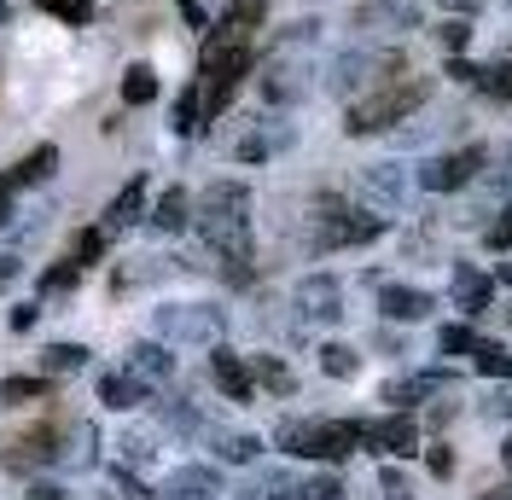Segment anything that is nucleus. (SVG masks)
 <instances>
[{"instance_id":"f257e3e1","label":"nucleus","mask_w":512,"mask_h":500,"mask_svg":"<svg viewBox=\"0 0 512 500\" xmlns=\"http://www.w3.org/2000/svg\"><path fill=\"white\" fill-rule=\"evenodd\" d=\"M251 187L245 181H210V187L192 198V227L204 250L227 268V280H251L256 268V216H251Z\"/></svg>"},{"instance_id":"f03ea898","label":"nucleus","mask_w":512,"mask_h":500,"mask_svg":"<svg viewBox=\"0 0 512 500\" xmlns=\"http://www.w3.org/2000/svg\"><path fill=\"white\" fill-rule=\"evenodd\" d=\"M431 94H437V76H396V82H379L373 94H361L344 111V134H355V140H367V134H396L402 123H414L419 111L431 105Z\"/></svg>"},{"instance_id":"7ed1b4c3","label":"nucleus","mask_w":512,"mask_h":500,"mask_svg":"<svg viewBox=\"0 0 512 500\" xmlns=\"http://www.w3.org/2000/svg\"><path fill=\"white\" fill-rule=\"evenodd\" d=\"M303 221H309V250H315V256H326V250H361L390 227V216L355 204L344 192H315Z\"/></svg>"},{"instance_id":"20e7f679","label":"nucleus","mask_w":512,"mask_h":500,"mask_svg":"<svg viewBox=\"0 0 512 500\" xmlns=\"http://www.w3.org/2000/svg\"><path fill=\"white\" fill-rule=\"evenodd\" d=\"M396 76H408V59H402V47H384V41H355L326 64V88L344 105H355L361 94H373L379 82H396Z\"/></svg>"},{"instance_id":"39448f33","label":"nucleus","mask_w":512,"mask_h":500,"mask_svg":"<svg viewBox=\"0 0 512 500\" xmlns=\"http://www.w3.org/2000/svg\"><path fill=\"white\" fill-rule=\"evenodd\" d=\"M274 442L297 454V460H320V466H338L361 448V419H280Z\"/></svg>"},{"instance_id":"423d86ee","label":"nucleus","mask_w":512,"mask_h":500,"mask_svg":"<svg viewBox=\"0 0 512 500\" xmlns=\"http://www.w3.org/2000/svg\"><path fill=\"white\" fill-rule=\"evenodd\" d=\"M152 338L169 349H216L227 344V309L216 303H169L152 314Z\"/></svg>"},{"instance_id":"0eeeda50","label":"nucleus","mask_w":512,"mask_h":500,"mask_svg":"<svg viewBox=\"0 0 512 500\" xmlns=\"http://www.w3.org/2000/svg\"><path fill=\"white\" fill-rule=\"evenodd\" d=\"M414 187H419L414 169H408V163H396V157L361 163V175H355V198H361L367 210H379V216H396V210H408Z\"/></svg>"},{"instance_id":"6e6552de","label":"nucleus","mask_w":512,"mask_h":500,"mask_svg":"<svg viewBox=\"0 0 512 500\" xmlns=\"http://www.w3.org/2000/svg\"><path fill=\"white\" fill-rule=\"evenodd\" d=\"M315 47H274L262 64V99L268 105H297L315 82Z\"/></svg>"},{"instance_id":"1a4fd4ad","label":"nucleus","mask_w":512,"mask_h":500,"mask_svg":"<svg viewBox=\"0 0 512 500\" xmlns=\"http://www.w3.org/2000/svg\"><path fill=\"white\" fill-rule=\"evenodd\" d=\"M489 169V146H460V152H443V157H425L414 169L419 192H466Z\"/></svg>"},{"instance_id":"9d476101","label":"nucleus","mask_w":512,"mask_h":500,"mask_svg":"<svg viewBox=\"0 0 512 500\" xmlns=\"http://www.w3.org/2000/svg\"><path fill=\"white\" fill-rule=\"evenodd\" d=\"M350 24L361 41H384V47H396L402 35H414L425 18H419V6H408V0H361L350 12Z\"/></svg>"},{"instance_id":"9b49d317","label":"nucleus","mask_w":512,"mask_h":500,"mask_svg":"<svg viewBox=\"0 0 512 500\" xmlns=\"http://www.w3.org/2000/svg\"><path fill=\"white\" fill-rule=\"evenodd\" d=\"M361 448L373 454H390V460H414L425 454V437H419V419L414 413H384V419H361Z\"/></svg>"},{"instance_id":"f8f14e48","label":"nucleus","mask_w":512,"mask_h":500,"mask_svg":"<svg viewBox=\"0 0 512 500\" xmlns=\"http://www.w3.org/2000/svg\"><path fill=\"white\" fill-rule=\"evenodd\" d=\"M59 448H64V425H35V431H18L0 448V466H12V471L59 466Z\"/></svg>"},{"instance_id":"ddd939ff","label":"nucleus","mask_w":512,"mask_h":500,"mask_svg":"<svg viewBox=\"0 0 512 500\" xmlns=\"http://www.w3.org/2000/svg\"><path fill=\"white\" fill-rule=\"evenodd\" d=\"M291 303H297V314L309 326H338L344 320V285L332 280V274H303L297 291H291Z\"/></svg>"},{"instance_id":"4468645a","label":"nucleus","mask_w":512,"mask_h":500,"mask_svg":"<svg viewBox=\"0 0 512 500\" xmlns=\"http://www.w3.org/2000/svg\"><path fill=\"white\" fill-rule=\"evenodd\" d=\"M460 384V373H448V367H425V373H402V378H390L379 396L390 407H402V413H414L419 402H431V396H448Z\"/></svg>"},{"instance_id":"2eb2a0df","label":"nucleus","mask_w":512,"mask_h":500,"mask_svg":"<svg viewBox=\"0 0 512 500\" xmlns=\"http://www.w3.org/2000/svg\"><path fill=\"white\" fill-rule=\"evenodd\" d=\"M297 146V123H286V117H256L245 134H239V146H233V157L239 163H268V157H280Z\"/></svg>"},{"instance_id":"dca6fc26","label":"nucleus","mask_w":512,"mask_h":500,"mask_svg":"<svg viewBox=\"0 0 512 500\" xmlns=\"http://www.w3.org/2000/svg\"><path fill=\"white\" fill-rule=\"evenodd\" d=\"M123 367L140 378L152 396H158V390H169V384H175V349L158 344V338H140V344H128V361H123Z\"/></svg>"},{"instance_id":"f3484780","label":"nucleus","mask_w":512,"mask_h":500,"mask_svg":"<svg viewBox=\"0 0 512 500\" xmlns=\"http://www.w3.org/2000/svg\"><path fill=\"white\" fill-rule=\"evenodd\" d=\"M210 378H216V390H222L227 402H251V396H256L251 361H245V355H233L227 344L210 349Z\"/></svg>"},{"instance_id":"a211bd4d","label":"nucleus","mask_w":512,"mask_h":500,"mask_svg":"<svg viewBox=\"0 0 512 500\" xmlns=\"http://www.w3.org/2000/svg\"><path fill=\"white\" fill-rule=\"evenodd\" d=\"M448 76H460L466 88H478L495 105H512V64H472V59H448Z\"/></svg>"},{"instance_id":"6ab92c4d","label":"nucleus","mask_w":512,"mask_h":500,"mask_svg":"<svg viewBox=\"0 0 512 500\" xmlns=\"http://www.w3.org/2000/svg\"><path fill=\"white\" fill-rule=\"evenodd\" d=\"M53 169H59V146H35V152H24L6 175H0V198H12V192L24 187H41V181H53Z\"/></svg>"},{"instance_id":"aec40b11","label":"nucleus","mask_w":512,"mask_h":500,"mask_svg":"<svg viewBox=\"0 0 512 500\" xmlns=\"http://www.w3.org/2000/svg\"><path fill=\"white\" fill-rule=\"evenodd\" d=\"M216 495H222L216 466H175L158 489V500H216Z\"/></svg>"},{"instance_id":"412c9836","label":"nucleus","mask_w":512,"mask_h":500,"mask_svg":"<svg viewBox=\"0 0 512 500\" xmlns=\"http://www.w3.org/2000/svg\"><path fill=\"white\" fill-rule=\"evenodd\" d=\"M373 291H379V314L384 320H402V326H414V320H425V314L437 309V303H431V291H419V285H373Z\"/></svg>"},{"instance_id":"4be33fe9","label":"nucleus","mask_w":512,"mask_h":500,"mask_svg":"<svg viewBox=\"0 0 512 500\" xmlns=\"http://www.w3.org/2000/svg\"><path fill=\"white\" fill-rule=\"evenodd\" d=\"M134 221H146V175H134V181H128L111 204H105V221H99V227L117 239V233H128V227H134Z\"/></svg>"},{"instance_id":"5701e85b","label":"nucleus","mask_w":512,"mask_h":500,"mask_svg":"<svg viewBox=\"0 0 512 500\" xmlns=\"http://www.w3.org/2000/svg\"><path fill=\"white\" fill-rule=\"evenodd\" d=\"M489 297H495V280L460 262V268H454V309L466 314V320H478V314L489 309Z\"/></svg>"},{"instance_id":"b1692460","label":"nucleus","mask_w":512,"mask_h":500,"mask_svg":"<svg viewBox=\"0 0 512 500\" xmlns=\"http://www.w3.org/2000/svg\"><path fill=\"white\" fill-rule=\"evenodd\" d=\"M99 402L111 407V413H134L140 402H152V390H146L140 378L128 373V367H117V373L99 378Z\"/></svg>"},{"instance_id":"393cba45","label":"nucleus","mask_w":512,"mask_h":500,"mask_svg":"<svg viewBox=\"0 0 512 500\" xmlns=\"http://www.w3.org/2000/svg\"><path fill=\"white\" fill-rule=\"evenodd\" d=\"M146 221H152L158 233H187V227H192V192L187 187H169L158 204L146 210Z\"/></svg>"},{"instance_id":"a878e982","label":"nucleus","mask_w":512,"mask_h":500,"mask_svg":"<svg viewBox=\"0 0 512 500\" xmlns=\"http://www.w3.org/2000/svg\"><path fill=\"white\" fill-rule=\"evenodd\" d=\"M210 448L222 466H256L262 460V437H251V431H216L210 425Z\"/></svg>"},{"instance_id":"bb28decb","label":"nucleus","mask_w":512,"mask_h":500,"mask_svg":"<svg viewBox=\"0 0 512 500\" xmlns=\"http://www.w3.org/2000/svg\"><path fill=\"white\" fill-rule=\"evenodd\" d=\"M47 396H53V378H47V373L0 378V407H30V402H47Z\"/></svg>"},{"instance_id":"cd10ccee","label":"nucleus","mask_w":512,"mask_h":500,"mask_svg":"<svg viewBox=\"0 0 512 500\" xmlns=\"http://www.w3.org/2000/svg\"><path fill=\"white\" fill-rule=\"evenodd\" d=\"M251 378H256V390H268V396H297V373H291L280 355H251Z\"/></svg>"},{"instance_id":"c85d7f7f","label":"nucleus","mask_w":512,"mask_h":500,"mask_svg":"<svg viewBox=\"0 0 512 500\" xmlns=\"http://www.w3.org/2000/svg\"><path fill=\"white\" fill-rule=\"evenodd\" d=\"M59 466H70V471L99 466V431H94V425H70V431H64Z\"/></svg>"},{"instance_id":"c756f323","label":"nucleus","mask_w":512,"mask_h":500,"mask_svg":"<svg viewBox=\"0 0 512 500\" xmlns=\"http://www.w3.org/2000/svg\"><path fill=\"white\" fill-rule=\"evenodd\" d=\"M158 419L175 431V437H210V419L198 413L192 402H181V396H169V402H158Z\"/></svg>"},{"instance_id":"7c9ffc66","label":"nucleus","mask_w":512,"mask_h":500,"mask_svg":"<svg viewBox=\"0 0 512 500\" xmlns=\"http://www.w3.org/2000/svg\"><path fill=\"white\" fill-rule=\"evenodd\" d=\"M88 367V344H47L41 349V373L64 378V373H82Z\"/></svg>"},{"instance_id":"2f4dec72","label":"nucleus","mask_w":512,"mask_h":500,"mask_svg":"<svg viewBox=\"0 0 512 500\" xmlns=\"http://www.w3.org/2000/svg\"><path fill=\"white\" fill-rule=\"evenodd\" d=\"M158 99V70L152 64H128L123 70V105H152Z\"/></svg>"},{"instance_id":"473e14b6","label":"nucleus","mask_w":512,"mask_h":500,"mask_svg":"<svg viewBox=\"0 0 512 500\" xmlns=\"http://www.w3.org/2000/svg\"><path fill=\"white\" fill-rule=\"evenodd\" d=\"M175 134H204V99H198V82H187V88H181V99H175Z\"/></svg>"},{"instance_id":"72a5a7b5","label":"nucleus","mask_w":512,"mask_h":500,"mask_svg":"<svg viewBox=\"0 0 512 500\" xmlns=\"http://www.w3.org/2000/svg\"><path fill=\"white\" fill-rule=\"evenodd\" d=\"M175 6H181V18H187V30H210V24H216V18H227V12H233V6H239V0H175Z\"/></svg>"},{"instance_id":"f704fd0d","label":"nucleus","mask_w":512,"mask_h":500,"mask_svg":"<svg viewBox=\"0 0 512 500\" xmlns=\"http://www.w3.org/2000/svg\"><path fill=\"white\" fill-rule=\"evenodd\" d=\"M117 454H123L128 471H140V466H152V460H158V437H146V431H123Z\"/></svg>"},{"instance_id":"c9c22d12","label":"nucleus","mask_w":512,"mask_h":500,"mask_svg":"<svg viewBox=\"0 0 512 500\" xmlns=\"http://www.w3.org/2000/svg\"><path fill=\"white\" fill-rule=\"evenodd\" d=\"M320 373L326 378H355L361 373V355L350 344H320Z\"/></svg>"},{"instance_id":"e433bc0d","label":"nucleus","mask_w":512,"mask_h":500,"mask_svg":"<svg viewBox=\"0 0 512 500\" xmlns=\"http://www.w3.org/2000/svg\"><path fill=\"white\" fill-rule=\"evenodd\" d=\"M82 274H88V268H82L76 256H64L59 268H47V274H41V285H35V297H53V291H70V285L82 280Z\"/></svg>"},{"instance_id":"4c0bfd02","label":"nucleus","mask_w":512,"mask_h":500,"mask_svg":"<svg viewBox=\"0 0 512 500\" xmlns=\"http://www.w3.org/2000/svg\"><path fill=\"white\" fill-rule=\"evenodd\" d=\"M105 245H111V233H105V227H82V233L70 239V256H76L82 268H94L99 256H105Z\"/></svg>"},{"instance_id":"58836bf2","label":"nucleus","mask_w":512,"mask_h":500,"mask_svg":"<svg viewBox=\"0 0 512 500\" xmlns=\"http://www.w3.org/2000/svg\"><path fill=\"white\" fill-rule=\"evenodd\" d=\"M478 332H472V320H460V326H443V332H437V349H443V355H478Z\"/></svg>"},{"instance_id":"ea45409f","label":"nucleus","mask_w":512,"mask_h":500,"mask_svg":"<svg viewBox=\"0 0 512 500\" xmlns=\"http://www.w3.org/2000/svg\"><path fill=\"white\" fill-rule=\"evenodd\" d=\"M297 483H303V477H291V471H262L251 495L256 500H297Z\"/></svg>"},{"instance_id":"a19ab883","label":"nucleus","mask_w":512,"mask_h":500,"mask_svg":"<svg viewBox=\"0 0 512 500\" xmlns=\"http://www.w3.org/2000/svg\"><path fill=\"white\" fill-rule=\"evenodd\" d=\"M472 367H478L483 378H512V355L501 344H489V338H483L478 355H472Z\"/></svg>"},{"instance_id":"79ce46f5","label":"nucleus","mask_w":512,"mask_h":500,"mask_svg":"<svg viewBox=\"0 0 512 500\" xmlns=\"http://www.w3.org/2000/svg\"><path fill=\"white\" fill-rule=\"evenodd\" d=\"M338 495H344V477L338 471H315V477L297 483V500H338Z\"/></svg>"},{"instance_id":"37998d69","label":"nucleus","mask_w":512,"mask_h":500,"mask_svg":"<svg viewBox=\"0 0 512 500\" xmlns=\"http://www.w3.org/2000/svg\"><path fill=\"white\" fill-rule=\"evenodd\" d=\"M41 12H53V18H64V24H94V0H35Z\"/></svg>"},{"instance_id":"c03bdc74","label":"nucleus","mask_w":512,"mask_h":500,"mask_svg":"<svg viewBox=\"0 0 512 500\" xmlns=\"http://www.w3.org/2000/svg\"><path fill=\"white\" fill-rule=\"evenodd\" d=\"M483 245L489 250H512V204L495 221H483Z\"/></svg>"},{"instance_id":"a18cd8bd","label":"nucleus","mask_w":512,"mask_h":500,"mask_svg":"<svg viewBox=\"0 0 512 500\" xmlns=\"http://www.w3.org/2000/svg\"><path fill=\"white\" fill-rule=\"evenodd\" d=\"M379 489H384V500H414V489H408V477L396 466H384L379 471Z\"/></svg>"},{"instance_id":"49530a36","label":"nucleus","mask_w":512,"mask_h":500,"mask_svg":"<svg viewBox=\"0 0 512 500\" xmlns=\"http://www.w3.org/2000/svg\"><path fill=\"white\" fill-rule=\"evenodd\" d=\"M437 35H443V47H448V53H460V47L472 41V24H466V18H448V24H443Z\"/></svg>"},{"instance_id":"de8ad7c7","label":"nucleus","mask_w":512,"mask_h":500,"mask_svg":"<svg viewBox=\"0 0 512 500\" xmlns=\"http://www.w3.org/2000/svg\"><path fill=\"white\" fill-rule=\"evenodd\" d=\"M425 460H431V471H437V477H448V471H454V454H448L443 442H431V448H425Z\"/></svg>"},{"instance_id":"09e8293b","label":"nucleus","mask_w":512,"mask_h":500,"mask_svg":"<svg viewBox=\"0 0 512 500\" xmlns=\"http://www.w3.org/2000/svg\"><path fill=\"white\" fill-rule=\"evenodd\" d=\"M35 320H41V309H35V303H24V309H12V332H30Z\"/></svg>"},{"instance_id":"8fccbe9b","label":"nucleus","mask_w":512,"mask_h":500,"mask_svg":"<svg viewBox=\"0 0 512 500\" xmlns=\"http://www.w3.org/2000/svg\"><path fill=\"white\" fill-rule=\"evenodd\" d=\"M483 413H495V419H512V390H501V396H489V407Z\"/></svg>"},{"instance_id":"3c124183","label":"nucleus","mask_w":512,"mask_h":500,"mask_svg":"<svg viewBox=\"0 0 512 500\" xmlns=\"http://www.w3.org/2000/svg\"><path fill=\"white\" fill-rule=\"evenodd\" d=\"M18 268H24V262H18V256H0V291H6V285L18 280Z\"/></svg>"},{"instance_id":"603ef678","label":"nucleus","mask_w":512,"mask_h":500,"mask_svg":"<svg viewBox=\"0 0 512 500\" xmlns=\"http://www.w3.org/2000/svg\"><path fill=\"white\" fill-rule=\"evenodd\" d=\"M30 500H64V489H53V483H30Z\"/></svg>"},{"instance_id":"864d4df0","label":"nucleus","mask_w":512,"mask_h":500,"mask_svg":"<svg viewBox=\"0 0 512 500\" xmlns=\"http://www.w3.org/2000/svg\"><path fill=\"white\" fill-rule=\"evenodd\" d=\"M12 227V198H0V233Z\"/></svg>"},{"instance_id":"5fc2aeb1","label":"nucleus","mask_w":512,"mask_h":500,"mask_svg":"<svg viewBox=\"0 0 512 500\" xmlns=\"http://www.w3.org/2000/svg\"><path fill=\"white\" fill-rule=\"evenodd\" d=\"M495 280H501V285L512 291V262H501V268H495Z\"/></svg>"},{"instance_id":"6e6d98bb","label":"nucleus","mask_w":512,"mask_h":500,"mask_svg":"<svg viewBox=\"0 0 512 500\" xmlns=\"http://www.w3.org/2000/svg\"><path fill=\"white\" fill-rule=\"evenodd\" d=\"M431 6H443V12H466V0H431Z\"/></svg>"},{"instance_id":"4d7b16f0","label":"nucleus","mask_w":512,"mask_h":500,"mask_svg":"<svg viewBox=\"0 0 512 500\" xmlns=\"http://www.w3.org/2000/svg\"><path fill=\"white\" fill-rule=\"evenodd\" d=\"M478 500H512V489H483Z\"/></svg>"},{"instance_id":"13d9d810","label":"nucleus","mask_w":512,"mask_h":500,"mask_svg":"<svg viewBox=\"0 0 512 500\" xmlns=\"http://www.w3.org/2000/svg\"><path fill=\"white\" fill-rule=\"evenodd\" d=\"M501 466H507V471H512V437H507V442H501Z\"/></svg>"},{"instance_id":"bf43d9fd","label":"nucleus","mask_w":512,"mask_h":500,"mask_svg":"<svg viewBox=\"0 0 512 500\" xmlns=\"http://www.w3.org/2000/svg\"><path fill=\"white\" fill-rule=\"evenodd\" d=\"M6 12H12V6H6V0H0V24H6Z\"/></svg>"},{"instance_id":"052dcab7","label":"nucleus","mask_w":512,"mask_h":500,"mask_svg":"<svg viewBox=\"0 0 512 500\" xmlns=\"http://www.w3.org/2000/svg\"><path fill=\"white\" fill-rule=\"evenodd\" d=\"M507 326H512V309H507Z\"/></svg>"}]
</instances>
